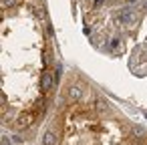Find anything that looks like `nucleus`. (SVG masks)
Here are the masks:
<instances>
[{"label": "nucleus", "instance_id": "f257e3e1", "mask_svg": "<svg viewBox=\"0 0 147 145\" xmlns=\"http://www.w3.org/2000/svg\"><path fill=\"white\" fill-rule=\"evenodd\" d=\"M141 135L143 129L119 119L107 99L91 93L85 83L71 81L42 145H137Z\"/></svg>", "mask_w": 147, "mask_h": 145}, {"label": "nucleus", "instance_id": "f03ea898", "mask_svg": "<svg viewBox=\"0 0 147 145\" xmlns=\"http://www.w3.org/2000/svg\"><path fill=\"white\" fill-rule=\"evenodd\" d=\"M137 145H147V135H145V133L137 139Z\"/></svg>", "mask_w": 147, "mask_h": 145}]
</instances>
